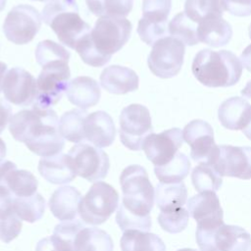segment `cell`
<instances>
[{
    "instance_id": "cell-1",
    "label": "cell",
    "mask_w": 251,
    "mask_h": 251,
    "mask_svg": "<svg viewBox=\"0 0 251 251\" xmlns=\"http://www.w3.org/2000/svg\"><path fill=\"white\" fill-rule=\"evenodd\" d=\"M9 130L14 139L24 142L34 154L41 157L54 156L62 152L64 137L59 130V119L51 108L34 105L12 116Z\"/></svg>"
},
{
    "instance_id": "cell-2",
    "label": "cell",
    "mask_w": 251,
    "mask_h": 251,
    "mask_svg": "<svg viewBox=\"0 0 251 251\" xmlns=\"http://www.w3.org/2000/svg\"><path fill=\"white\" fill-rule=\"evenodd\" d=\"M123 191L116 222L123 231L138 229L149 231L152 226L150 212L154 206L155 189L146 170L139 165H130L120 176Z\"/></svg>"
},
{
    "instance_id": "cell-3",
    "label": "cell",
    "mask_w": 251,
    "mask_h": 251,
    "mask_svg": "<svg viewBox=\"0 0 251 251\" xmlns=\"http://www.w3.org/2000/svg\"><path fill=\"white\" fill-rule=\"evenodd\" d=\"M70 57V52L55 41L45 39L37 44L35 59L42 71L36 79L37 94L34 105L47 109L62 98L71 76Z\"/></svg>"
},
{
    "instance_id": "cell-4",
    "label": "cell",
    "mask_w": 251,
    "mask_h": 251,
    "mask_svg": "<svg viewBox=\"0 0 251 251\" xmlns=\"http://www.w3.org/2000/svg\"><path fill=\"white\" fill-rule=\"evenodd\" d=\"M191 70L198 81L208 87H228L238 82L243 66L230 51L203 49L195 55Z\"/></svg>"
},
{
    "instance_id": "cell-5",
    "label": "cell",
    "mask_w": 251,
    "mask_h": 251,
    "mask_svg": "<svg viewBox=\"0 0 251 251\" xmlns=\"http://www.w3.org/2000/svg\"><path fill=\"white\" fill-rule=\"evenodd\" d=\"M41 17L60 42L72 49H75L77 43L91 31L90 25L79 16L75 0L50 1L44 6Z\"/></svg>"
},
{
    "instance_id": "cell-6",
    "label": "cell",
    "mask_w": 251,
    "mask_h": 251,
    "mask_svg": "<svg viewBox=\"0 0 251 251\" xmlns=\"http://www.w3.org/2000/svg\"><path fill=\"white\" fill-rule=\"evenodd\" d=\"M131 30L132 25L126 18L100 17L90 31V40L98 54L110 62L128 41Z\"/></svg>"
},
{
    "instance_id": "cell-7",
    "label": "cell",
    "mask_w": 251,
    "mask_h": 251,
    "mask_svg": "<svg viewBox=\"0 0 251 251\" xmlns=\"http://www.w3.org/2000/svg\"><path fill=\"white\" fill-rule=\"evenodd\" d=\"M119 205V193L107 182H95L78 205L80 220L91 226L105 223Z\"/></svg>"
},
{
    "instance_id": "cell-8",
    "label": "cell",
    "mask_w": 251,
    "mask_h": 251,
    "mask_svg": "<svg viewBox=\"0 0 251 251\" xmlns=\"http://www.w3.org/2000/svg\"><path fill=\"white\" fill-rule=\"evenodd\" d=\"M200 251H248L251 235L243 227L225 223L218 227L196 228Z\"/></svg>"
},
{
    "instance_id": "cell-9",
    "label": "cell",
    "mask_w": 251,
    "mask_h": 251,
    "mask_svg": "<svg viewBox=\"0 0 251 251\" xmlns=\"http://www.w3.org/2000/svg\"><path fill=\"white\" fill-rule=\"evenodd\" d=\"M153 132L149 110L140 104L125 107L120 115V139L129 150L142 149L146 137Z\"/></svg>"
},
{
    "instance_id": "cell-10",
    "label": "cell",
    "mask_w": 251,
    "mask_h": 251,
    "mask_svg": "<svg viewBox=\"0 0 251 251\" xmlns=\"http://www.w3.org/2000/svg\"><path fill=\"white\" fill-rule=\"evenodd\" d=\"M185 45L173 36H166L154 43L148 56L150 71L161 78L176 75L183 64Z\"/></svg>"
},
{
    "instance_id": "cell-11",
    "label": "cell",
    "mask_w": 251,
    "mask_h": 251,
    "mask_svg": "<svg viewBox=\"0 0 251 251\" xmlns=\"http://www.w3.org/2000/svg\"><path fill=\"white\" fill-rule=\"evenodd\" d=\"M68 156L76 176L94 182L104 178L110 169V161L102 149L80 142L73 146Z\"/></svg>"
},
{
    "instance_id": "cell-12",
    "label": "cell",
    "mask_w": 251,
    "mask_h": 251,
    "mask_svg": "<svg viewBox=\"0 0 251 251\" xmlns=\"http://www.w3.org/2000/svg\"><path fill=\"white\" fill-rule=\"evenodd\" d=\"M42 17L32 6L21 4L7 14L3 24L6 38L18 45L30 42L41 27Z\"/></svg>"
},
{
    "instance_id": "cell-13",
    "label": "cell",
    "mask_w": 251,
    "mask_h": 251,
    "mask_svg": "<svg viewBox=\"0 0 251 251\" xmlns=\"http://www.w3.org/2000/svg\"><path fill=\"white\" fill-rule=\"evenodd\" d=\"M183 140L190 146V157L199 163L212 164L219 152L215 143L214 130L210 124L203 120L189 122L182 130Z\"/></svg>"
},
{
    "instance_id": "cell-14",
    "label": "cell",
    "mask_w": 251,
    "mask_h": 251,
    "mask_svg": "<svg viewBox=\"0 0 251 251\" xmlns=\"http://www.w3.org/2000/svg\"><path fill=\"white\" fill-rule=\"evenodd\" d=\"M2 91L10 103L20 107L29 106L36 99V80L27 71L15 67L5 74Z\"/></svg>"
},
{
    "instance_id": "cell-15",
    "label": "cell",
    "mask_w": 251,
    "mask_h": 251,
    "mask_svg": "<svg viewBox=\"0 0 251 251\" xmlns=\"http://www.w3.org/2000/svg\"><path fill=\"white\" fill-rule=\"evenodd\" d=\"M211 165L222 176L250 179L251 147L221 145L218 155Z\"/></svg>"
},
{
    "instance_id": "cell-16",
    "label": "cell",
    "mask_w": 251,
    "mask_h": 251,
    "mask_svg": "<svg viewBox=\"0 0 251 251\" xmlns=\"http://www.w3.org/2000/svg\"><path fill=\"white\" fill-rule=\"evenodd\" d=\"M182 143V131L174 127L160 133H150L144 140L142 149L147 159L155 166H163L175 157Z\"/></svg>"
},
{
    "instance_id": "cell-17",
    "label": "cell",
    "mask_w": 251,
    "mask_h": 251,
    "mask_svg": "<svg viewBox=\"0 0 251 251\" xmlns=\"http://www.w3.org/2000/svg\"><path fill=\"white\" fill-rule=\"evenodd\" d=\"M187 211L197 223V227L212 228L224 224V212L220 200L214 191H202L190 197Z\"/></svg>"
},
{
    "instance_id": "cell-18",
    "label": "cell",
    "mask_w": 251,
    "mask_h": 251,
    "mask_svg": "<svg viewBox=\"0 0 251 251\" xmlns=\"http://www.w3.org/2000/svg\"><path fill=\"white\" fill-rule=\"evenodd\" d=\"M0 185L8 188L15 197H27L36 193L38 180L28 171L19 170L11 161L0 165Z\"/></svg>"
},
{
    "instance_id": "cell-19",
    "label": "cell",
    "mask_w": 251,
    "mask_h": 251,
    "mask_svg": "<svg viewBox=\"0 0 251 251\" xmlns=\"http://www.w3.org/2000/svg\"><path fill=\"white\" fill-rule=\"evenodd\" d=\"M84 137L98 148L110 146L116 137V126L112 117L105 111L88 114L84 121Z\"/></svg>"
},
{
    "instance_id": "cell-20",
    "label": "cell",
    "mask_w": 251,
    "mask_h": 251,
    "mask_svg": "<svg viewBox=\"0 0 251 251\" xmlns=\"http://www.w3.org/2000/svg\"><path fill=\"white\" fill-rule=\"evenodd\" d=\"M138 82L136 73L124 66L107 67L100 75L101 86L112 94L122 95L134 91L138 88Z\"/></svg>"
},
{
    "instance_id": "cell-21",
    "label": "cell",
    "mask_w": 251,
    "mask_h": 251,
    "mask_svg": "<svg viewBox=\"0 0 251 251\" xmlns=\"http://www.w3.org/2000/svg\"><path fill=\"white\" fill-rule=\"evenodd\" d=\"M218 118L224 127L230 130H242L251 121V105L238 96L230 97L220 105Z\"/></svg>"
},
{
    "instance_id": "cell-22",
    "label": "cell",
    "mask_w": 251,
    "mask_h": 251,
    "mask_svg": "<svg viewBox=\"0 0 251 251\" xmlns=\"http://www.w3.org/2000/svg\"><path fill=\"white\" fill-rule=\"evenodd\" d=\"M69 101L81 110L95 106L101 96L98 82L90 76H77L73 78L66 90Z\"/></svg>"
},
{
    "instance_id": "cell-23",
    "label": "cell",
    "mask_w": 251,
    "mask_h": 251,
    "mask_svg": "<svg viewBox=\"0 0 251 251\" xmlns=\"http://www.w3.org/2000/svg\"><path fill=\"white\" fill-rule=\"evenodd\" d=\"M81 197L80 192L73 186L59 187L49 199V209L58 220L62 222L73 221L78 214V205Z\"/></svg>"
},
{
    "instance_id": "cell-24",
    "label": "cell",
    "mask_w": 251,
    "mask_h": 251,
    "mask_svg": "<svg viewBox=\"0 0 251 251\" xmlns=\"http://www.w3.org/2000/svg\"><path fill=\"white\" fill-rule=\"evenodd\" d=\"M38 172L42 177L54 184H66L76 176L68 154L59 153L42 157L38 163Z\"/></svg>"
},
{
    "instance_id": "cell-25",
    "label": "cell",
    "mask_w": 251,
    "mask_h": 251,
    "mask_svg": "<svg viewBox=\"0 0 251 251\" xmlns=\"http://www.w3.org/2000/svg\"><path fill=\"white\" fill-rule=\"evenodd\" d=\"M199 41L212 47L225 46L232 36L231 25L220 16H210L198 24Z\"/></svg>"
},
{
    "instance_id": "cell-26",
    "label": "cell",
    "mask_w": 251,
    "mask_h": 251,
    "mask_svg": "<svg viewBox=\"0 0 251 251\" xmlns=\"http://www.w3.org/2000/svg\"><path fill=\"white\" fill-rule=\"evenodd\" d=\"M120 245L122 251H166V245L158 235L138 229L124 231Z\"/></svg>"
},
{
    "instance_id": "cell-27",
    "label": "cell",
    "mask_w": 251,
    "mask_h": 251,
    "mask_svg": "<svg viewBox=\"0 0 251 251\" xmlns=\"http://www.w3.org/2000/svg\"><path fill=\"white\" fill-rule=\"evenodd\" d=\"M74 251H114V243L105 230L84 226L75 237Z\"/></svg>"
},
{
    "instance_id": "cell-28",
    "label": "cell",
    "mask_w": 251,
    "mask_h": 251,
    "mask_svg": "<svg viewBox=\"0 0 251 251\" xmlns=\"http://www.w3.org/2000/svg\"><path fill=\"white\" fill-rule=\"evenodd\" d=\"M155 201L161 212L183 207L187 202V188L182 181L176 183L159 182L155 189Z\"/></svg>"
},
{
    "instance_id": "cell-29",
    "label": "cell",
    "mask_w": 251,
    "mask_h": 251,
    "mask_svg": "<svg viewBox=\"0 0 251 251\" xmlns=\"http://www.w3.org/2000/svg\"><path fill=\"white\" fill-rule=\"evenodd\" d=\"M88 114L85 110L73 109L64 113L59 120L61 135L70 142L80 143L85 140L84 121Z\"/></svg>"
},
{
    "instance_id": "cell-30",
    "label": "cell",
    "mask_w": 251,
    "mask_h": 251,
    "mask_svg": "<svg viewBox=\"0 0 251 251\" xmlns=\"http://www.w3.org/2000/svg\"><path fill=\"white\" fill-rule=\"evenodd\" d=\"M190 162L183 153L177 152L175 157L163 166H155L154 173L160 182L176 183L182 181L188 175Z\"/></svg>"
},
{
    "instance_id": "cell-31",
    "label": "cell",
    "mask_w": 251,
    "mask_h": 251,
    "mask_svg": "<svg viewBox=\"0 0 251 251\" xmlns=\"http://www.w3.org/2000/svg\"><path fill=\"white\" fill-rule=\"evenodd\" d=\"M13 209L22 221L34 223L40 220L45 212V199L37 192L27 197H15Z\"/></svg>"
},
{
    "instance_id": "cell-32",
    "label": "cell",
    "mask_w": 251,
    "mask_h": 251,
    "mask_svg": "<svg viewBox=\"0 0 251 251\" xmlns=\"http://www.w3.org/2000/svg\"><path fill=\"white\" fill-rule=\"evenodd\" d=\"M197 28L198 24L188 18L184 12L176 14L169 23V33L188 46L196 45L199 42Z\"/></svg>"
},
{
    "instance_id": "cell-33",
    "label": "cell",
    "mask_w": 251,
    "mask_h": 251,
    "mask_svg": "<svg viewBox=\"0 0 251 251\" xmlns=\"http://www.w3.org/2000/svg\"><path fill=\"white\" fill-rule=\"evenodd\" d=\"M191 181L194 188L199 191H218L223 184L222 176L209 163H200L191 173Z\"/></svg>"
},
{
    "instance_id": "cell-34",
    "label": "cell",
    "mask_w": 251,
    "mask_h": 251,
    "mask_svg": "<svg viewBox=\"0 0 251 251\" xmlns=\"http://www.w3.org/2000/svg\"><path fill=\"white\" fill-rule=\"evenodd\" d=\"M88 10L97 17H126L132 10L133 0H85Z\"/></svg>"
},
{
    "instance_id": "cell-35",
    "label": "cell",
    "mask_w": 251,
    "mask_h": 251,
    "mask_svg": "<svg viewBox=\"0 0 251 251\" xmlns=\"http://www.w3.org/2000/svg\"><path fill=\"white\" fill-rule=\"evenodd\" d=\"M222 0H185L184 13L196 24L210 16H223Z\"/></svg>"
},
{
    "instance_id": "cell-36",
    "label": "cell",
    "mask_w": 251,
    "mask_h": 251,
    "mask_svg": "<svg viewBox=\"0 0 251 251\" xmlns=\"http://www.w3.org/2000/svg\"><path fill=\"white\" fill-rule=\"evenodd\" d=\"M158 223L160 226L169 233H178L185 229L188 225L189 213L183 207L160 212L158 216Z\"/></svg>"
},
{
    "instance_id": "cell-37",
    "label": "cell",
    "mask_w": 251,
    "mask_h": 251,
    "mask_svg": "<svg viewBox=\"0 0 251 251\" xmlns=\"http://www.w3.org/2000/svg\"><path fill=\"white\" fill-rule=\"evenodd\" d=\"M172 0H143L142 19L152 23H168Z\"/></svg>"
},
{
    "instance_id": "cell-38",
    "label": "cell",
    "mask_w": 251,
    "mask_h": 251,
    "mask_svg": "<svg viewBox=\"0 0 251 251\" xmlns=\"http://www.w3.org/2000/svg\"><path fill=\"white\" fill-rule=\"evenodd\" d=\"M14 198L15 196L8 188L0 185V223L17 216L13 209Z\"/></svg>"
},
{
    "instance_id": "cell-39",
    "label": "cell",
    "mask_w": 251,
    "mask_h": 251,
    "mask_svg": "<svg viewBox=\"0 0 251 251\" xmlns=\"http://www.w3.org/2000/svg\"><path fill=\"white\" fill-rule=\"evenodd\" d=\"M223 10L236 17L251 15V0H222Z\"/></svg>"
},
{
    "instance_id": "cell-40",
    "label": "cell",
    "mask_w": 251,
    "mask_h": 251,
    "mask_svg": "<svg viewBox=\"0 0 251 251\" xmlns=\"http://www.w3.org/2000/svg\"><path fill=\"white\" fill-rule=\"evenodd\" d=\"M12 118V108L3 99H0V133L3 132Z\"/></svg>"
},
{
    "instance_id": "cell-41",
    "label": "cell",
    "mask_w": 251,
    "mask_h": 251,
    "mask_svg": "<svg viewBox=\"0 0 251 251\" xmlns=\"http://www.w3.org/2000/svg\"><path fill=\"white\" fill-rule=\"evenodd\" d=\"M240 61L242 63V66L251 73V44L248 45L240 56Z\"/></svg>"
},
{
    "instance_id": "cell-42",
    "label": "cell",
    "mask_w": 251,
    "mask_h": 251,
    "mask_svg": "<svg viewBox=\"0 0 251 251\" xmlns=\"http://www.w3.org/2000/svg\"><path fill=\"white\" fill-rule=\"evenodd\" d=\"M6 152H7L6 144H5V142L0 138V165L4 162V158H5V156H6Z\"/></svg>"
},
{
    "instance_id": "cell-43",
    "label": "cell",
    "mask_w": 251,
    "mask_h": 251,
    "mask_svg": "<svg viewBox=\"0 0 251 251\" xmlns=\"http://www.w3.org/2000/svg\"><path fill=\"white\" fill-rule=\"evenodd\" d=\"M241 94H242L244 97L251 98V79L246 83L245 87L241 90Z\"/></svg>"
},
{
    "instance_id": "cell-44",
    "label": "cell",
    "mask_w": 251,
    "mask_h": 251,
    "mask_svg": "<svg viewBox=\"0 0 251 251\" xmlns=\"http://www.w3.org/2000/svg\"><path fill=\"white\" fill-rule=\"evenodd\" d=\"M7 71V65L3 62L0 61V92L2 90V82H3V78H4V74Z\"/></svg>"
},
{
    "instance_id": "cell-45",
    "label": "cell",
    "mask_w": 251,
    "mask_h": 251,
    "mask_svg": "<svg viewBox=\"0 0 251 251\" xmlns=\"http://www.w3.org/2000/svg\"><path fill=\"white\" fill-rule=\"evenodd\" d=\"M242 132L245 134V136H246L249 140H251V121H250V123L248 124V126H247L245 128L242 129Z\"/></svg>"
},
{
    "instance_id": "cell-46",
    "label": "cell",
    "mask_w": 251,
    "mask_h": 251,
    "mask_svg": "<svg viewBox=\"0 0 251 251\" xmlns=\"http://www.w3.org/2000/svg\"><path fill=\"white\" fill-rule=\"evenodd\" d=\"M6 1H7V0H0V12L5 8V6H6Z\"/></svg>"
},
{
    "instance_id": "cell-47",
    "label": "cell",
    "mask_w": 251,
    "mask_h": 251,
    "mask_svg": "<svg viewBox=\"0 0 251 251\" xmlns=\"http://www.w3.org/2000/svg\"><path fill=\"white\" fill-rule=\"evenodd\" d=\"M177 251H198V250L192 249V248H182V249H178Z\"/></svg>"
},
{
    "instance_id": "cell-48",
    "label": "cell",
    "mask_w": 251,
    "mask_h": 251,
    "mask_svg": "<svg viewBox=\"0 0 251 251\" xmlns=\"http://www.w3.org/2000/svg\"><path fill=\"white\" fill-rule=\"evenodd\" d=\"M249 37H250V39H251V24H250V25H249Z\"/></svg>"
},
{
    "instance_id": "cell-49",
    "label": "cell",
    "mask_w": 251,
    "mask_h": 251,
    "mask_svg": "<svg viewBox=\"0 0 251 251\" xmlns=\"http://www.w3.org/2000/svg\"><path fill=\"white\" fill-rule=\"evenodd\" d=\"M32 1H41V2H44V1H53V0H32Z\"/></svg>"
},
{
    "instance_id": "cell-50",
    "label": "cell",
    "mask_w": 251,
    "mask_h": 251,
    "mask_svg": "<svg viewBox=\"0 0 251 251\" xmlns=\"http://www.w3.org/2000/svg\"><path fill=\"white\" fill-rule=\"evenodd\" d=\"M250 251H251V249H250Z\"/></svg>"
}]
</instances>
